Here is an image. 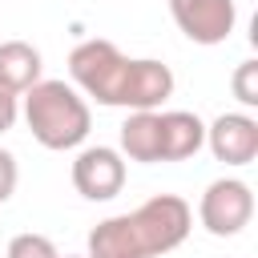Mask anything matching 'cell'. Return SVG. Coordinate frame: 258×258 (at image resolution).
<instances>
[{"mask_svg":"<svg viewBox=\"0 0 258 258\" xmlns=\"http://www.w3.org/2000/svg\"><path fill=\"white\" fill-rule=\"evenodd\" d=\"M16 181H20V165H16V157L0 145V206L16 194Z\"/></svg>","mask_w":258,"mask_h":258,"instance_id":"13","label":"cell"},{"mask_svg":"<svg viewBox=\"0 0 258 258\" xmlns=\"http://www.w3.org/2000/svg\"><path fill=\"white\" fill-rule=\"evenodd\" d=\"M169 16L185 40L214 48L230 40L238 24V4L234 0H169Z\"/></svg>","mask_w":258,"mask_h":258,"instance_id":"6","label":"cell"},{"mask_svg":"<svg viewBox=\"0 0 258 258\" xmlns=\"http://www.w3.org/2000/svg\"><path fill=\"white\" fill-rule=\"evenodd\" d=\"M161 121V161H189L206 145V121L189 109H157Z\"/></svg>","mask_w":258,"mask_h":258,"instance_id":"8","label":"cell"},{"mask_svg":"<svg viewBox=\"0 0 258 258\" xmlns=\"http://www.w3.org/2000/svg\"><path fill=\"white\" fill-rule=\"evenodd\" d=\"M40 69H44V56L36 44L28 40H0V89L8 93H24L40 81Z\"/></svg>","mask_w":258,"mask_h":258,"instance_id":"10","label":"cell"},{"mask_svg":"<svg viewBox=\"0 0 258 258\" xmlns=\"http://www.w3.org/2000/svg\"><path fill=\"white\" fill-rule=\"evenodd\" d=\"M69 177L85 202H113L125 189V157L113 145H85L77 149Z\"/></svg>","mask_w":258,"mask_h":258,"instance_id":"5","label":"cell"},{"mask_svg":"<svg viewBox=\"0 0 258 258\" xmlns=\"http://www.w3.org/2000/svg\"><path fill=\"white\" fill-rule=\"evenodd\" d=\"M254 218V189L242 177H218L198 198V222L214 238H234Z\"/></svg>","mask_w":258,"mask_h":258,"instance_id":"4","label":"cell"},{"mask_svg":"<svg viewBox=\"0 0 258 258\" xmlns=\"http://www.w3.org/2000/svg\"><path fill=\"white\" fill-rule=\"evenodd\" d=\"M16 117H20V97L8 93V89H0V133H8L16 125Z\"/></svg>","mask_w":258,"mask_h":258,"instance_id":"14","label":"cell"},{"mask_svg":"<svg viewBox=\"0 0 258 258\" xmlns=\"http://www.w3.org/2000/svg\"><path fill=\"white\" fill-rule=\"evenodd\" d=\"M4 258H60V250L52 246V238L48 234H16L12 242H8V250H4Z\"/></svg>","mask_w":258,"mask_h":258,"instance_id":"11","label":"cell"},{"mask_svg":"<svg viewBox=\"0 0 258 258\" xmlns=\"http://www.w3.org/2000/svg\"><path fill=\"white\" fill-rule=\"evenodd\" d=\"M230 89L238 97V105L246 109H258V60H242L230 77Z\"/></svg>","mask_w":258,"mask_h":258,"instance_id":"12","label":"cell"},{"mask_svg":"<svg viewBox=\"0 0 258 258\" xmlns=\"http://www.w3.org/2000/svg\"><path fill=\"white\" fill-rule=\"evenodd\" d=\"M64 258H85V254H64Z\"/></svg>","mask_w":258,"mask_h":258,"instance_id":"15","label":"cell"},{"mask_svg":"<svg viewBox=\"0 0 258 258\" xmlns=\"http://www.w3.org/2000/svg\"><path fill=\"white\" fill-rule=\"evenodd\" d=\"M194 230V210L177 194H153L129 214H113L89 230L85 258H161Z\"/></svg>","mask_w":258,"mask_h":258,"instance_id":"1","label":"cell"},{"mask_svg":"<svg viewBox=\"0 0 258 258\" xmlns=\"http://www.w3.org/2000/svg\"><path fill=\"white\" fill-rule=\"evenodd\" d=\"M129 64H133V56H125L113 40L93 36L69 52V85H77L85 93V101L121 109L125 85H129Z\"/></svg>","mask_w":258,"mask_h":258,"instance_id":"3","label":"cell"},{"mask_svg":"<svg viewBox=\"0 0 258 258\" xmlns=\"http://www.w3.org/2000/svg\"><path fill=\"white\" fill-rule=\"evenodd\" d=\"M121 157L141 161V165H157L161 161V121L157 109H137L125 117L121 125Z\"/></svg>","mask_w":258,"mask_h":258,"instance_id":"9","label":"cell"},{"mask_svg":"<svg viewBox=\"0 0 258 258\" xmlns=\"http://www.w3.org/2000/svg\"><path fill=\"white\" fill-rule=\"evenodd\" d=\"M206 149L222 165H250L258 157V117H250L246 109L214 117L206 125Z\"/></svg>","mask_w":258,"mask_h":258,"instance_id":"7","label":"cell"},{"mask_svg":"<svg viewBox=\"0 0 258 258\" xmlns=\"http://www.w3.org/2000/svg\"><path fill=\"white\" fill-rule=\"evenodd\" d=\"M24 105H20V117L32 133L36 145L52 149V153H64V149H81L89 129H93V109L85 101V93L69 81H36L32 89L20 93Z\"/></svg>","mask_w":258,"mask_h":258,"instance_id":"2","label":"cell"}]
</instances>
